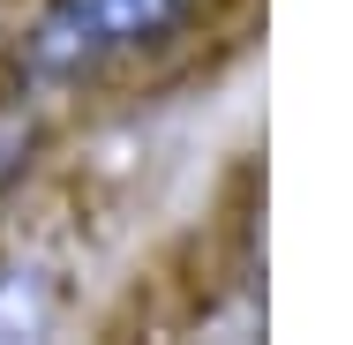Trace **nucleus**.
I'll return each mask as SVG.
<instances>
[{
    "label": "nucleus",
    "mask_w": 353,
    "mask_h": 345,
    "mask_svg": "<svg viewBox=\"0 0 353 345\" xmlns=\"http://www.w3.org/2000/svg\"><path fill=\"white\" fill-rule=\"evenodd\" d=\"M188 0H46L30 30V75H90L136 45H158Z\"/></svg>",
    "instance_id": "f257e3e1"
},
{
    "label": "nucleus",
    "mask_w": 353,
    "mask_h": 345,
    "mask_svg": "<svg viewBox=\"0 0 353 345\" xmlns=\"http://www.w3.org/2000/svg\"><path fill=\"white\" fill-rule=\"evenodd\" d=\"M30 150H38V121L8 105V113H0V196H8L15 180H23V165H30Z\"/></svg>",
    "instance_id": "7ed1b4c3"
},
{
    "label": "nucleus",
    "mask_w": 353,
    "mask_h": 345,
    "mask_svg": "<svg viewBox=\"0 0 353 345\" xmlns=\"http://www.w3.org/2000/svg\"><path fill=\"white\" fill-rule=\"evenodd\" d=\"M53 323V293L38 271H0V338H38Z\"/></svg>",
    "instance_id": "f03ea898"
}]
</instances>
